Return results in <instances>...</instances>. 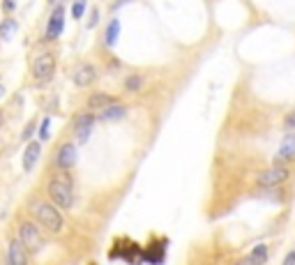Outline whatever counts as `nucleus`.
Returning a JSON list of instances; mask_svg holds the SVG:
<instances>
[{
	"label": "nucleus",
	"instance_id": "1",
	"mask_svg": "<svg viewBox=\"0 0 295 265\" xmlns=\"http://www.w3.org/2000/svg\"><path fill=\"white\" fill-rule=\"evenodd\" d=\"M32 214L37 217L39 226H44L46 231H51V233H62V228H65V219H62L60 210H58V205L55 203H37L32 208Z\"/></svg>",
	"mask_w": 295,
	"mask_h": 265
},
{
	"label": "nucleus",
	"instance_id": "2",
	"mask_svg": "<svg viewBox=\"0 0 295 265\" xmlns=\"http://www.w3.org/2000/svg\"><path fill=\"white\" fill-rule=\"evenodd\" d=\"M46 191H49V198L62 210L74 205V191H72V185L67 180H51Z\"/></svg>",
	"mask_w": 295,
	"mask_h": 265
},
{
	"label": "nucleus",
	"instance_id": "3",
	"mask_svg": "<svg viewBox=\"0 0 295 265\" xmlns=\"http://www.w3.org/2000/svg\"><path fill=\"white\" fill-rule=\"evenodd\" d=\"M19 238H21V242L26 244V249L30 251V254H39V251L44 249V238H42L39 228L32 221H21Z\"/></svg>",
	"mask_w": 295,
	"mask_h": 265
},
{
	"label": "nucleus",
	"instance_id": "4",
	"mask_svg": "<svg viewBox=\"0 0 295 265\" xmlns=\"http://www.w3.org/2000/svg\"><path fill=\"white\" fill-rule=\"evenodd\" d=\"M55 74V55L51 53H42L37 55L35 60H32V76H35V81L39 83H49Z\"/></svg>",
	"mask_w": 295,
	"mask_h": 265
},
{
	"label": "nucleus",
	"instance_id": "5",
	"mask_svg": "<svg viewBox=\"0 0 295 265\" xmlns=\"http://www.w3.org/2000/svg\"><path fill=\"white\" fill-rule=\"evenodd\" d=\"M288 175H291V171H288L286 164H274V166H270L268 171H263V173H258V187H263V189H270V187H277V185H281V182L288 180Z\"/></svg>",
	"mask_w": 295,
	"mask_h": 265
},
{
	"label": "nucleus",
	"instance_id": "6",
	"mask_svg": "<svg viewBox=\"0 0 295 265\" xmlns=\"http://www.w3.org/2000/svg\"><path fill=\"white\" fill-rule=\"evenodd\" d=\"M95 113H88V111H83V113H79L74 118V136L79 143H85L88 138H90L92 134V125H95Z\"/></svg>",
	"mask_w": 295,
	"mask_h": 265
},
{
	"label": "nucleus",
	"instance_id": "7",
	"mask_svg": "<svg viewBox=\"0 0 295 265\" xmlns=\"http://www.w3.org/2000/svg\"><path fill=\"white\" fill-rule=\"evenodd\" d=\"M62 28H65V7L58 2L55 9L51 12L49 26H46V37H49V39H58L62 35Z\"/></svg>",
	"mask_w": 295,
	"mask_h": 265
},
{
	"label": "nucleus",
	"instance_id": "8",
	"mask_svg": "<svg viewBox=\"0 0 295 265\" xmlns=\"http://www.w3.org/2000/svg\"><path fill=\"white\" fill-rule=\"evenodd\" d=\"M76 155H79V150H76V145L72 143V141L62 143L60 148H58V152H55V166L58 168H72L76 164Z\"/></svg>",
	"mask_w": 295,
	"mask_h": 265
},
{
	"label": "nucleus",
	"instance_id": "9",
	"mask_svg": "<svg viewBox=\"0 0 295 265\" xmlns=\"http://www.w3.org/2000/svg\"><path fill=\"white\" fill-rule=\"evenodd\" d=\"M7 261H9L12 265H26V263H28V249H26V244L21 242V238L9 242Z\"/></svg>",
	"mask_w": 295,
	"mask_h": 265
},
{
	"label": "nucleus",
	"instance_id": "10",
	"mask_svg": "<svg viewBox=\"0 0 295 265\" xmlns=\"http://www.w3.org/2000/svg\"><path fill=\"white\" fill-rule=\"evenodd\" d=\"M97 81V69L92 67V65H81V67H76L74 72V85L79 88H88Z\"/></svg>",
	"mask_w": 295,
	"mask_h": 265
},
{
	"label": "nucleus",
	"instance_id": "11",
	"mask_svg": "<svg viewBox=\"0 0 295 265\" xmlns=\"http://www.w3.org/2000/svg\"><path fill=\"white\" fill-rule=\"evenodd\" d=\"M39 155H42V143L39 141H28V148L23 152V171L30 173L35 164L39 161Z\"/></svg>",
	"mask_w": 295,
	"mask_h": 265
},
{
	"label": "nucleus",
	"instance_id": "12",
	"mask_svg": "<svg viewBox=\"0 0 295 265\" xmlns=\"http://www.w3.org/2000/svg\"><path fill=\"white\" fill-rule=\"evenodd\" d=\"M279 161H295V134H286L277 152Z\"/></svg>",
	"mask_w": 295,
	"mask_h": 265
},
{
	"label": "nucleus",
	"instance_id": "13",
	"mask_svg": "<svg viewBox=\"0 0 295 265\" xmlns=\"http://www.w3.org/2000/svg\"><path fill=\"white\" fill-rule=\"evenodd\" d=\"M125 115H127V108H125V106L108 104L104 111H102V115H99V118H102V120H106V122H118V120H122Z\"/></svg>",
	"mask_w": 295,
	"mask_h": 265
},
{
	"label": "nucleus",
	"instance_id": "14",
	"mask_svg": "<svg viewBox=\"0 0 295 265\" xmlns=\"http://www.w3.org/2000/svg\"><path fill=\"white\" fill-rule=\"evenodd\" d=\"M115 99L118 97H111V95H106V92H95L88 97V108L95 111V108H106L108 104H115Z\"/></svg>",
	"mask_w": 295,
	"mask_h": 265
},
{
	"label": "nucleus",
	"instance_id": "15",
	"mask_svg": "<svg viewBox=\"0 0 295 265\" xmlns=\"http://www.w3.org/2000/svg\"><path fill=\"white\" fill-rule=\"evenodd\" d=\"M16 28H19V23H16L14 19H5V21L0 23V39H2V42L12 39V35L16 32Z\"/></svg>",
	"mask_w": 295,
	"mask_h": 265
},
{
	"label": "nucleus",
	"instance_id": "16",
	"mask_svg": "<svg viewBox=\"0 0 295 265\" xmlns=\"http://www.w3.org/2000/svg\"><path fill=\"white\" fill-rule=\"evenodd\" d=\"M118 35H120V23L113 19V21L108 23V28H106V35H104L106 46H115V42H118Z\"/></svg>",
	"mask_w": 295,
	"mask_h": 265
},
{
	"label": "nucleus",
	"instance_id": "17",
	"mask_svg": "<svg viewBox=\"0 0 295 265\" xmlns=\"http://www.w3.org/2000/svg\"><path fill=\"white\" fill-rule=\"evenodd\" d=\"M268 261V247L265 244H256L249 258H244V263H265Z\"/></svg>",
	"mask_w": 295,
	"mask_h": 265
},
{
	"label": "nucleus",
	"instance_id": "18",
	"mask_svg": "<svg viewBox=\"0 0 295 265\" xmlns=\"http://www.w3.org/2000/svg\"><path fill=\"white\" fill-rule=\"evenodd\" d=\"M143 83H145V79L141 74H129L127 79H125V90L136 92V90H141V88H143Z\"/></svg>",
	"mask_w": 295,
	"mask_h": 265
},
{
	"label": "nucleus",
	"instance_id": "19",
	"mask_svg": "<svg viewBox=\"0 0 295 265\" xmlns=\"http://www.w3.org/2000/svg\"><path fill=\"white\" fill-rule=\"evenodd\" d=\"M37 129V120H32V122H28L26 127H23V134H21V141H30L32 138V132Z\"/></svg>",
	"mask_w": 295,
	"mask_h": 265
},
{
	"label": "nucleus",
	"instance_id": "20",
	"mask_svg": "<svg viewBox=\"0 0 295 265\" xmlns=\"http://www.w3.org/2000/svg\"><path fill=\"white\" fill-rule=\"evenodd\" d=\"M85 12V0H74V7H72V16L74 19H81Z\"/></svg>",
	"mask_w": 295,
	"mask_h": 265
},
{
	"label": "nucleus",
	"instance_id": "21",
	"mask_svg": "<svg viewBox=\"0 0 295 265\" xmlns=\"http://www.w3.org/2000/svg\"><path fill=\"white\" fill-rule=\"evenodd\" d=\"M49 125H51V118H44L42 125H39V141H46V138H49Z\"/></svg>",
	"mask_w": 295,
	"mask_h": 265
},
{
	"label": "nucleus",
	"instance_id": "22",
	"mask_svg": "<svg viewBox=\"0 0 295 265\" xmlns=\"http://www.w3.org/2000/svg\"><path fill=\"white\" fill-rule=\"evenodd\" d=\"M99 21V12L97 9H92V14H90V21H88V28H95Z\"/></svg>",
	"mask_w": 295,
	"mask_h": 265
},
{
	"label": "nucleus",
	"instance_id": "23",
	"mask_svg": "<svg viewBox=\"0 0 295 265\" xmlns=\"http://www.w3.org/2000/svg\"><path fill=\"white\" fill-rule=\"evenodd\" d=\"M284 125H286L288 129H295V111H293V113H288V115H286V120H284Z\"/></svg>",
	"mask_w": 295,
	"mask_h": 265
},
{
	"label": "nucleus",
	"instance_id": "24",
	"mask_svg": "<svg viewBox=\"0 0 295 265\" xmlns=\"http://www.w3.org/2000/svg\"><path fill=\"white\" fill-rule=\"evenodd\" d=\"M2 9H5V12H12V9H16V0H2Z\"/></svg>",
	"mask_w": 295,
	"mask_h": 265
},
{
	"label": "nucleus",
	"instance_id": "25",
	"mask_svg": "<svg viewBox=\"0 0 295 265\" xmlns=\"http://www.w3.org/2000/svg\"><path fill=\"white\" fill-rule=\"evenodd\" d=\"M295 263V251H291L286 258H284V265H293Z\"/></svg>",
	"mask_w": 295,
	"mask_h": 265
},
{
	"label": "nucleus",
	"instance_id": "26",
	"mask_svg": "<svg viewBox=\"0 0 295 265\" xmlns=\"http://www.w3.org/2000/svg\"><path fill=\"white\" fill-rule=\"evenodd\" d=\"M2 97H5V85L0 83V99H2Z\"/></svg>",
	"mask_w": 295,
	"mask_h": 265
},
{
	"label": "nucleus",
	"instance_id": "27",
	"mask_svg": "<svg viewBox=\"0 0 295 265\" xmlns=\"http://www.w3.org/2000/svg\"><path fill=\"white\" fill-rule=\"evenodd\" d=\"M55 2H60V0H55Z\"/></svg>",
	"mask_w": 295,
	"mask_h": 265
}]
</instances>
